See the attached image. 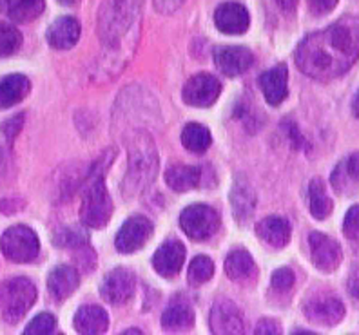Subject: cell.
<instances>
[{"label":"cell","mask_w":359,"mask_h":335,"mask_svg":"<svg viewBox=\"0 0 359 335\" xmlns=\"http://www.w3.org/2000/svg\"><path fill=\"white\" fill-rule=\"evenodd\" d=\"M88 234L82 228H62L55 235V245L60 248H86Z\"/></svg>","instance_id":"cell-31"},{"label":"cell","mask_w":359,"mask_h":335,"mask_svg":"<svg viewBox=\"0 0 359 335\" xmlns=\"http://www.w3.org/2000/svg\"><path fill=\"white\" fill-rule=\"evenodd\" d=\"M219 93H222V83L216 76L207 73L194 74L193 78L189 80L184 86V102L193 107H209L218 100Z\"/></svg>","instance_id":"cell-7"},{"label":"cell","mask_w":359,"mask_h":335,"mask_svg":"<svg viewBox=\"0 0 359 335\" xmlns=\"http://www.w3.org/2000/svg\"><path fill=\"white\" fill-rule=\"evenodd\" d=\"M348 290H351L352 297L359 299V270H354L348 279Z\"/></svg>","instance_id":"cell-40"},{"label":"cell","mask_w":359,"mask_h":335,"mask_svg":"<svg viewBox=\"0 0 359 335\" xmlns=\"http://www.w3.org/2000/svg\"><path fill=\"white\" fill-rule=\"evenodd\" d=\"M309 247H311L312 263L321 272H334L341 265V247L329 235L321 234V232H312L309 235Z\"/></svg>","instance_id":"cell-9"},{"label":"cell","mask_w":359,"mask_h":335,"mask_svg":"<svg viewBox=\"0 0 359 335\" xmlns=\"http://www.w3.org/2000/svg\"><path fill=\"white\" fill-rule=\"evenodd\" d=\"M75 328L82 335H100L109 328V315L102 306L83 305L75 315Z\"/></svg>","instance_id":"cell-18"},{"label":"cell","mask_w":359,"mask_h":335,"mask_svg":"<svg viewBox=\"0 0 359 335\" xmlns=\"http://www.w3.org/2000/svg\"><path fill=\"white\" fill-rule=\"evenodd\" d=\"M294 285V274L290 268H280L272 275V288L278 294H287Z\"/></svg>","instance_id":"cell-33"},{"label":"cell","mask_w":359,"mask_h":335,"mask_svg":"<svg viewBox=\"0 0 359 335\" xmlns=\"http://www.w3.org/2000/svg\"><path fill=\"white\" fill-rule=\"evenodd\" d=\"M185 259V247L180 241H165L153 256V266L163 278H175L182 270Z\"/></svg>","instance_id":"cell-15"},{"label":"cell","mask_w":359,"mask_h":335,"mask_svg":"<svg viewBox=\"0 0 359 335\" xmlns=\"http://www.w3.org/2000/svg\"><path fill=\"white\" fill-rule=\"evenodd\" d=\"M185 0H154V8H156L158 13L162 15H171L175 13L180 6L184 4Z\"/></svg>","instance_id":"cell-38"},{"label":"cell","mask_w":359,"mask_h":335,"mask_svg":"<svg viewBox=\"0 0 359 335\" xmlns=\"http://www.w3.org/2000/svg\"><path fill=\"white\" fill-rule=\"evenodd\" d=\"M359 58V17H343L327 29L312 33L296 49V64L316 80L345 74Z\"/></svg>","instance_id":"cell-1"},{"label":"cell","mask_w":359,"mask_h":335,"mask_svg":"<svg viewBox=\"0 0 359 335\" xmlns=\"http://www.w3.org/2000/svg\"><path fill=\"white\" fill-rule=\"evenodd\" d=\"M136 288L135 275L128 268L113 270L100 287V294L111 305H123L133 297Z\"/></svg>","instance_id":"cell-11"},{"label":"cell","mask_w":359,"mask_h":335,"mask_svg":"<svg viewBox=\"0 0 359 335\" xmlns=\"http://www.w3.org/2000/svg\"><path fill=\"white\" fill-rule=\"evenodd\" d=\"M259 88H262L265 100L271 105H280L289 95V71L287 66H276L271 71L259 76Z\"/></svg>","instance_id":"cell-16"},{"label":"cell","mask_w":359,"mask_h":335,"mask_svg":"<svg viewBox=\"0 0 359 335\" xmlns=\"http://www.w3.org/2000/svg\"><path fill=\"white\" fill-rule=\"evenodd\" d=\"M303 312H305L309 321L316 322V324H323V327H334L345 317V306H343L341 301L332 296L316 297V299L309 301Z\"/></svg>","instance_id":"cell-12"},{"label":"cell","mask_w":359,"mask_h":335,"mask_svg":"<svg viewBox=\"0 0 359 335\" xmlns=\"http://www.w3.org/2000/svg\"><path fill=\"white\" fill-rule=\"evenodd\" d=\"M209 324L216 335H238L243 334V319L240 310L229 299L216 301L209 315Z\"/></svg>","instance_id":"cell-10"},{"label":"cell","mask_w":359,"mask_h":335,"mask_svg":"<svg viewBox=\"0 0 359 335\" xmlns=\"http://www.w3.org/2000/svg\"><path fill=\"white\" fill-rule=\"evenodd\" d=\"M337 6V0H309V8L314 15H327Z\"/></svg>","instance_id":"cell-37"},{"label":"cell","mask_w":359,"mask_h":335,"mask_svg":"<svg viewBox=\"0 0 359 335\" xmlns=\"http://www.w3.org/2000/svg\"><path fill=\"white\" fill-rule=\"evenodd\" d=\"M57 328V319L53 317L51 313H40L26 327L24 334L27 335H48L53 334Z\"/></svg>","instance_id":"cell-32"},{"label":"cell","mask_w":359,"mask_h":335,"mask_svg":"<svg viewBox=\"0 0 359 335\" xmlns=\"http://www.w3.org/2000/svg\"><path fill=\"white\" fill-rule=\"evenodd\" d=\"M255 259L243 248L232 250L225 259V272L232 281H245L255 274Z\"/></svg>","instance_id":"cell-25"},{"label":"cell","mask_w":359,"mask_h":335,"mask_svg":"<svg viewBox=\"0 0 359 335\" xmlns=\"http://www.w3.org/2000/svg\"><path fill=\"white\" fill-rule=\"evenodd\" d=\"M231 205L236 221L245 223L252 216L256 207V194L250 189L249 183L243 182V179H238L234 183V187H232L231 192Z\"/></svg>","instance_id":"cell-22"},{"label":"cell","mask_w":359,"mask_h":335,"mask_svg":"<svg viewBox=\"0 0 359 335\" xmlns=\"http://www.w3.org/2000/svg\"><path fill=\"white\" fill-rule=\"evenodd\" d=\"M256 232L265 243L281 248L290 241L292 228H290V223L281 216H271V218L262 219L256 225Z\"/></svg>","instance_id":"cell-20"},{"label":"cell","mask_w":359,"mask_h":335,"mask_svg":"<svg viewBox=\"0 0 359 335\" xmlns=\"http://www.w3.org/2000/svg\"><path fill=\"white\" fill-rule=\"evenodd\" d=\"M36 299V288L27 278H13L0 285V313L6 322H18Z\"/></svg>","instance_id":"cell-4"},{"label":"cell","mask_w":359,"mask_h":335,"mask_svg":"<svg viewBox=\"0 0 359 335\" xmlns=\"http://www.w3.org/2000/svg\"><path fill=\"white\" fill-rule=\"evenodd\" d=\"M309 209L316 219L329 218L332 212V200L329 198L321 179H312L309 185Z\"/></svg>","instance_id":"cell-26"},{"label":"cell","mask_w":359,"mask_h":335,"mask_svg":"<svg viewBox=\"0 0 359 335\" xmlns=\"http://www.w3.org/2000/svg\"><path fill=\"white\" fill-rule=\"evenodd\" d=\"M158 172V153L149 132L133 129L129 139V167L122 182V194L126 200L140 196L154 182Z\"/></svg>","instance_id":"cell-2"},{"label":"cell","mask_w":359,"mask_h":335,"mask_svg":"<svg viewBox=\"0 0 359 335\" xmlns=\"http://www.w3.org/2000/svg\"><path fill=\"white\" fill-rule=\"evenodd\" d=\"M215 274V263L210 261L207 256L194 257L191 266H189V285L191 287H200V285L207 283Z\"/></svg>","instance_id":"cell-29"},{"label":"cell","mask_w":359,"mask_h":335,"mask_svg":"<svg viewBox=\"0 0 359 335\" xmlns=\"http://www.w3.org/2000/svg\"><path fill=\"white\" fill-rule=\"evenodd\" d=\"M126 334H142V331L140 330H128Z\"/></svg>","instance_id":"cell-44"},{"label":"cell","mask_w":359,"mask_h":335,"mask_svg":"<svg viewBox=\"0 0 359 335\" xmlns=\"http://www.w3.org/2000/svg\"><path fill=\"white\" fill-rule=\"evenodd\" d=\"M343 232L348 240H359V205H354L345 216Z\"/></svg>","instance_id":"cell-34"},{"label":"cell","mask_w":359,"mask_h":335,"mask_svg":"<svg viewBox=\"0 0 359 335\" xmlns=\"http://www.w3.org/2000/svg\"><path fill=\"white\" fill-rule=\"evenodd\" d=\"M80 275L73 266L60 265L51 270L48 278V290L57 301H64L79 288Z\"/></svg>","instance_id":"cell-19"},{"label":"cell","mask_w":359,"mask_h":335,"mask_svg":"<svg viewBox=\"0 0 359 335\" xmlns=\"http://www.w3.org/2000/svg\"><path fill=\"white\" fill-rule=\"evenodd\" d=\"M255 334H258V335L280 334V327H278L274 321H271V319H263V321L258 322V327H256Z\"/></svg>","instance_id":"cell-39"},{"label":"cell","mask_w":359,"mask_h":335,"mask_svg":"<svg viewBox=\"0 0 359 335\" xmlns=\"http://www.w3.org/2000/svg\"><path fill=\"white\" fill-rule=\"evenodd\" d=\"M2 254L13 263H29L36 259L40 252V241L36 234L26 225L11 226L0 240Z\"/></svg>","instance_id":"cell-5"},{"label":"cell","mask_w":359,"mask_h":335,"mask_svg":"<svg viewBox=\"0 0 359 335\" xmlns=\"http://www.w3.org/2000/svg\"><path fill=\"white\" fill-rule=\"evenodd\" d=\"M114 153L109 151L104 156L98 158L93 165L89 178L83 185V201H82V221L91 228H102L109 223L113 216V201H111L107 189H105L104 175L105 169L113 161Z\"/></svg>","instance_id":"cell-3"},{"label":"cell","mask_w":359,"mask_h":335,"mask_svg":"<svg viewBox=\"0 0 359 335\" xmlns=\"http://www.w3.org/2000/svg\"><path fill=\"white\" fill-rule=\"evenodd\" d=\"M58 2H62V4H67V6H71V4H75L76 0H58Z\"/></svg>","instance_id":"cell-43"},{"label":"cell","mask_w":359,"mask_h":335,"mask_svg":"<svg viewBox=\"0 0 359 335\" xmlns=\"http://www.w3.org/2000/svg\"><path fill=\"white\" fill-rule=\"evenodd\" d=\"M352 111H354L355 118H359V91H358V95H355V98H354V104H352Z\"/></svg>","instance_id":"cell-42"},{"label":"cell","mask_w":359,"mask_h":335,"mask_svg":"<svg viewBox=\"0 0 359 335\" xmlns=\"http://www.w3.org/2000/svg\"><path fill=\"white\" fill-rule=\"evenodd\" d=\"M345 175L354 183H359V153H354L341 163Z\"/></svg>","instance_id":"cell-36"},{"label":"cell","mask_w":359,"mask_h":335,"mask_svg":"<svg viewBox=\"0 0 359 335\" xmlns=\"http://www.w3.org/2000/svg\"><path fill=\"white\" fill-rule=\"evenodd\" d=\"M274 2L285 13H292L294 9H296V4H298V0H274Z\"/></svg>","instance_id":"cell-41"},{"label":"cell","mask_w":359,"mask_h":335,"mask_svg":"<svg viewBox=\"0 0 359 335\" xmlns=\"http://www.w3.org/2000/svg\"><path fill=\"white\" fill-rule=\"evenodd\" d=\"M82 27L75 17H60L49 26L48 42L55 49L75 48L80 39Z\"/></svg>","instance_id":"cell-17"},{"label":"cell","mask_w":359,"mask_h":335,"mask_svg":"<svg viewBox=\"0 0 359 335\" xmlns=\"http://www.w3.org/2000/svg\"><path fill=\"white\" fill-rule=\"evenodd\" d=\"M151 232H153V225L144 216H133L128 221L120 226L118 234H116V250L122 254H131L140 250L145 245V241L149 240Z\"/></svg>","instance_id":"cell-8"},{"label":"cell","mask_w":359,"mask_h":335,"mask_svg":"<svg viewBox=\"0 0 359 335\" xmlns=\"http://www.w3.org/2000/svg\"><path fill=\"white\" fill-rule=\"evenodd\" d=\"M210 142H212V138H210L209 129L202 123H187L182 131V144L187 151L194 154L205 153L210 147Z\"/></svg>","instance_id":"cell-27"},{"label":"cell","mask_w":359,"mask_h":335,"mask_svg":"<svg viewBox=\"0 0 359 335\" xmlns=\"http://www.w3.org/2000/svg\"><path fill=\"white\" fill-rule=\"evenodd\" d=\"M182 231L194 241H205L218 232L219 216L209 205H191L180 216Z\"/></svg>","instance_id":"cell-6"},{"label":"cell","mask_w":359,"mask_h":335,"mask_svg":"<svg viewBox=\"0 0 359 335\" xmlns=\"http://www.w3.org/2000/svg\"><path fill=\"white\" fill-rule=\"evenodd\" d=\"M215 62L218 69L227 76H238L243 74L255 62L252 53L241 46H227V48H218L215 51Z\"/></svg>","instance_id":"cell-13"},{"label":"cell","mask_w":359,"mask_h":335,"mask_svg":"<svg viewBox=\"0 0 359 335\" xmlns=\"http://www.w3.org/2000/svg\"><path fill=\"white\" fill-rule=\"evenodd\" d=\"M29 89L31 83L24 74H9L0 80V109H8L24 100Z\"/></svg>","instance_id":"cell-23"},{"label":"cell","mask_w":359,"mask_h":335,"mask_svg":"<svg viewBox=\"0 0 359 335\" xmlns=\"http://www.w3.org/2000/svg\"><path fill=\"white\" fill-rule=\"evenodd\" d=\"M44 0H0V11L15 22H31L42 15Z\"/></svg>","instance_id":"cell-21"},{"label":"cell","mask_w":359,"mask_h":335,"mask_svg":"<svg viewBox=\"0 0 359 335\" xmlns=\"http://www.w3.org/2000/svg\"><path fill=\"white\" fill-rule=\"evenodd\" d=\"M22 123H24V114H17V116L6 120L4 125H2V132H4L6 138L13 139L15 136L20 132V129H22Z\"/></svg>","instance_id":"cell-35"},{"label":"cell","mask_w":359,"mask_h":335,"mask_svg":"<svg viewBox=\"0 0 359 335\" xmlns=\"http://www.w3.org/2000/svg\"><path fill=\"white\" fill-rule=\"evenodd\" d=\"M194 324V312L187 305L176 303L163 312L162 327L169 331H178L191 328Z\"/></svg>","instance_id":"cell-28"},{"label":"cell","mask_w":359,"mask_h":335,"mask_svg":"<svg viewBox=\"0 0 359 335\" xmlns=\"http://www.w3.org/2000/svg\"><path fill=\"white\" fill-rule=\"evenodd\" d=\"M215 22L222 33L241 35L249 27V11L245 9V6L238 4V2H225L216 9Z\"/></svg>","instance_id":"cell-14"},{"label":"cell","mask_w":359,"mask_h":335,"mask_svg":"<svg viewBox=\"0 0 359 335\" xmlns=\"http://www.w3.org/2000/svg\"><path fill=\"white\" fill-rule=\"evenodd\" d=\"M202 179V169L193 165H172L167 169L165 182L176 192H185L198 187Z\"/></svg>","instance_id":"cell-24"},{"label":"cell","mask_w":359,"mask_h":335,"mask_svg":"<svg viewBox=\"0 0 359 335\" xmlns=\"http://www.w3.org/2000/svg\"><path fill=\"white\" fill-rule=\"evenodd\" d=\"M22 44V35L17 27L9 26L6 22H0V57H9L13 55Z\"/></svg>","instance_id":"cell-30"}]
</instances>
